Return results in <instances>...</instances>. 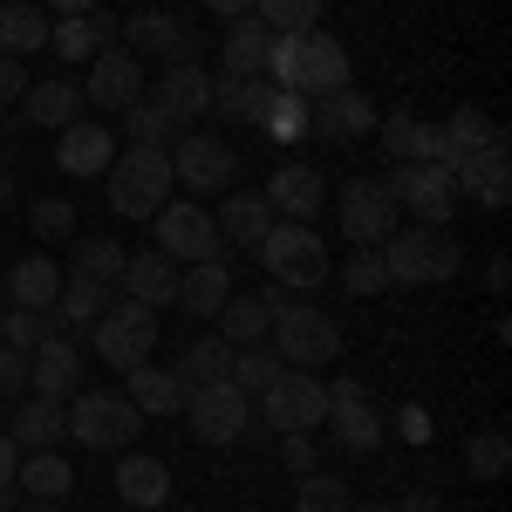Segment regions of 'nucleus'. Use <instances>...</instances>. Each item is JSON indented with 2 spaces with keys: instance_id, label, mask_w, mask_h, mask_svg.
<instances>
[{
  "instance_id": "aec40b11",
  "label": "nucleus",
  "mask_w": 512,
  "mask_h": 512,
  "mask_svg": "<svg viewBox=\"0 0 512 512\" xmlns=\"http://www.w3.org/2000/svg\"><path fill=\"white\" fill-rule=\"evenodd\" d=\"M117 35L130 41V55H137V62H144V55H158V62H192L185 21H178V14H164V7H137Z\"/></svg>"
},
{
  "instance_id": "0e129e2a",
  "label": "nucleus",
  "mask_w": 512,
  "mask_h": 512,
  "mask_svg": "<svg viewBox=\"0 0 512 512\" xmlns=\"http://www.w3.org/2000/svg\"><path fill=\"white\" fill-rule=\"evenodd\" d=\"M28 512H62V506H55V499H28Z\"/></svg>"
},
{
  "instance_id": "e2e57ef3",
  "label": "nucleus",
  "mask_w": 512,
  "mask_h": 512,
  "mask_svg": "<svg viewBox=\"0 0 512 512\" xmlns=\"http://www.w3.org/2000/svg\"><path fill=\"white\" fill-rule=\"evenodd\" d=\"M7 205H14V171L0 164V212H7Z\"/></svg>"
},
{
  "instance_id": "9b49d317",
  "label": "nucleus",
  "mask_w": 512,
  "mask_h": 512,
  "mask_svg": "<svg viewBox=\"0 0 512 512\" xmlns=\"http://www.w3.org/2000/svg\"><path fill=\"white\" fill-rule=\"evenodd\" d=\"M178 417H192L198 444H239V437H246V417H253V396H239L233 383L219 376V383L185 390V410H178Z\"/></svg>"
},
{
  "instance_id": "603ef678",
  "label": "nucleus",
  "mask_w": 512,
  "mask_h": 512,
  "mask_svg": "<svg viewBox=\"0 0 512 512\" xmlns=\"http://www.w3.org/2000/svg\"><path fill=\"white\" fill-rule=\"evenodd\" d=\"M280 465L294 478H308V472H321V451H315V431H287L280 437Z\"/></svg>"
},
{
  "instance_id": "5fc2aeb1",
  "label": "nucleus",
  "mask_w": 512,
  "mask_h": 512,
  "mask_svg": "<svg viewBox=\"0 0 512 512\" xmlns=\"http://www.w3.org/2000/svg\"><path fill=\"white\" fill-rule=\"evenodd\" d=\"M396 431L410 437V444H424V437H431V410H424V403H403V410H396Z\"/></svg>"
},
{
  "instance_id": "f03ea898",
  "label": "nucleus",
  "mask_w": 512,
  "mask_h": 512,
  "mask_svg": "<svg viewBox=\"0 0 512 512\" xmlns=\"http://www.w3.org/2000/svg\"><path fill=\"white\" fill-rule=\"evenodd\" d=\"M376 253H383V280L390 287H437V280H451L465 267L458 239L444 233V226H396Z\"/></svg>"
},
{
  "instance_id": "4d7b16f0",
  "label": "nucleus",
  "mask_w": 512,
  "mask_h": 512,
  "mask_svg": "<svg viewBox=\"0 0 512 512\" xmlns=\"http://www.w3.org/2000/svg\"><path fill=\"white\" fill-rule=\"evenodd\" d=\"M390 512H444V499H437V492H410V499L390 506Z\"/></svg>"
},
{
  "instance_id": "0eeeda50",
  "label": "nucleus",
  "mask_w": 512,
  "mask_h": 512,
  "mask_svg": "<svg viewBox=\"0 0 512 512\" xmlns=\"http://www.w3.org/2000/svg\"><path fill=\"white\" fill-rule=\"evenodd\" d=\"M267 335H274V355L287 369H328L342 355V328H335V315H321L315 301H287Z\"/></svg>"
},
{
  "instance_id": "1a4fd4ad",
  "label": "nucleus",
  "mask_w": 512,
  "mask_h": 512,
  "mask_svg": "<svg viewBox=\"0 0 512 512\" xmlns=\"http://www.w3.org/2000/svg\"><path fill=\"white\" fill-rule=\"evenodd\" d=\"M260 417H267L280 437L315 431V424H328V383H321L315 369H280L274 383L260 390Z\"/></svg>"
},
{
  "instance_id": "2f4dec72",
  "label": "nucleus",
  "mask_w": 512,
  "mask_h": 512,
  "mask_svg": "<svg viewBox=\"0 0 512 512\" xmlns=\"http://www.w3.org/2000/svg\"><path fill=\"white\" fill-rule=\"evenodd\" d=\"M7 437H14V451H21V458H28V451H55V444L69 437V424H62V403H48V396H28V403L14 410Z\"/></svg>"
},
{
  "instance_id": "dca6fc26",
  "label": "nucleus",
  "mask_w": 512,
  "mask_h": 512,
  "mask_svg": "<svg viewBox=\"0 0 512 512\" xmlns=\"http://www.w3.org/2000/svg\"><path fill=\"white\" fill-rule=\"evenodd\" d=\"M308 130H315L321 144L369 137V130H376V103H369L355 82H342V89H328V96H315V103H308Z\"/></svg>"
},
{
  "instance_id": "c756f323",
  "label": "nucleus",
  "mask_w": 512,
  "mask_h": 512,
  "mask_svg": "<svg viewBox=\"0 0 512 512\" xmlns=\"http://www.w3.org/2000/svg\"><path fill=\"white\" fill-rule=\"evenodd\" d=\"M96 315H110V287H103V280H62V294H55V308H48L55 335H69V342H76Z\"/></svg>"
},
{
  "instance_id": "5701e85b",
  "label": "nucleus",
  "mask_w": 512,
  "mask_h": 512,
  "mask_svg": "<svg viewBox=\"0 0 512 512\" xmlns=\"http://www.w3.org/2000/svg\"><path fill=\"white\" fill-rule=\"evenodd\" d=\"M110 158H117V137H110L103 123H69L62 144H55V164H62L69 178H103Z\"/></svg>"
},
{
  "instance_id": "a878e982",
  "label": "nucleus",
  "mask_w": 512,
  "mask_h": 512,
  "mask_svg": "<svg viewBox=\"0 0 512 512\" xmlns=\"http://www.w3.org/2000/svg\"><path fill=\"white\" fill-rule=\"evenodd\" d=\"M267 103H274V82L267 76H219L212 82V117L219 123H253L260 130Z\"/></svg>"
},
{
  "instance_id": "ea45409f",
  "label": "nucleus",
  "mask_w": 512,
  "mask_h": 512,
  "mask_svg": "<svg viewBox=\"0 0 512 512\" xmlns=\"http://www.w3.org/2000/svg\"><path fill=\"white\" fill-rule=\"evenodd\" d=\"M253 21L267 35H308L321 28V0H253Z\"/></svg>"
},
{
  "instance_id": "69168bd1",
  "label": "nucleus",
  "mask_w": 512,
  "mask_h": 512,
  "mask_svg": "<svg viewBox=\"0 0 512 512\" xmlns=\"http://www.w3.org/2000/svg\"><path fill=\"white\" fill-rule=\"evenodd\" d=\"M349 512H390V506H349Z\"/></svg>"
},
{
  "instance_id": "412c9836",
  "label": "nucleus",
  "mask_w": 512,
  "mask_h": 512,
  "mask_svg": "<svg viewBox=\"0 0 512 512\" xmlns=\"http://www.w3.org/2000/svg\"><path fill=\"white\" fill-rule=\"evenodd\" d=\"M28 390L48 396V403H69L82 390V349L69 335H48L35 355H28Z\"/></svg>"
},
{
  "instance_id": "a19ab883",
  "label": "nucleus",
  "mask_w": 512,
  "mask_h": 512,
  "mask_svg": "<svg viewBox=\"0 0 512 512\" xmlns=\"http://www.w3.org/2000/svg\"><path fill=\"white\" fill-rule=\"evenodd\" d=\"M465 472H472L478 485H499V478L512 472V437L506 431H478L472 444H465Z\"/></svg>"
},
{
  "instance_id": "f257e3e1",
  "label": "nucleus",
  "mask_w": 512,
  "mask_h": 512,
  "mask_svg": "<svg viewBox=\"0 0 512 512\" xmlns=\"http://www.w3.org/2000/svg\"><path fill=\"white\" fill-rule=\"evenodd\" d=\"M267 76H274V89H294V96L315 103V96L349 82V48L335 35H321V28H308V35H274L267 41Z\"/></svg>"
},
{
  "instance_id": "f704fd0d",
  "label": "nucleus",
  "mask_w": 512,
  "mask_h": 512,
  "mask_svg": "<svg viewBox=\"0 0 512 512\" xmlns=\"http://www.w3.org/2000/svg\"><path fill=\"white\" fill-rule=\"evenodd\" d=\"M212 219H219V239H226V246H260L267 226H274V205H267L260 192H233Z\"/></svg>"
},
{
  "instance_id": "f8f14e48",
  "label": "nucleus",
  "mask_w": 512,
  "mask_h": 512,
  "mask_svg": "<svg viewBox=\"0 0 512 512\" xmlns=\"http://www.w3.org/2000/svg\"><path fill=\"white\" fill-rule=\"evenodd\" d=\"M151 349H158V308L110 301V315H96V355L110 369H137V362H151Z\"/></svg>"
},
{
  "instance_id": "4c0bfd02",
  "label": "nucleus",
  "mask_w": 512,
  "mask_h": 512,
  "mask_svg": "<svg viewBox=\"0 0 512 512\" xmlns=\"http://www.w3.org/2000/svg\"><path fill=\"white\" fill-rule=\"evenodd\" d=\"M226 369H233V342H226V335H192V349L178 355L185 390H198V383H219Z\"/></svg>"
},
{
  "instance_id": "7c9ffc66",
  "label": "nucleus",
  "mask_w": 512,
  "mask_h": 512,
  "mask_svg": "<svg viewBox=\"0 0 512 512\" xmlns=\"http://www.w3.org/2000/svg\"><path fill=\"white\" fill-rule=\"evenodd\" d=\"M267 28L253 21V14H239V21H226V35H219V69L226 76H267Z\"/></svg>"
},
{
  "instance_id": "bb28decb",
  "label": "nucleus",
  "mask_w": 512,
  "mask_h": 512,
  "mask_svg": "<svg viewBox=\"0 0 512 512\" xmlns=\"http://www.w3.org/2000/svg\"><path fill=\"white\" fill-rule=\"evenodd\" d=\"M21 117L35 123V130H69V123H82V89L69 76H48L21 96Z\"/></svg>"
},
{
  "instance_id": "c85d7f7f",
  "label": "nucleus",
  "mask_w": 512,
  "mask_h": 512,
  "mask_svg": "<svg viewBox=\"0 0 512 512\" xmlns=\"http://www.w3.org/2000/svg\"><path fill=\"white\" fill-rule=\"evenodd\" d=\"M226 294H233V267H226V260L178 267V308H185V315H219Z\"/></svg>"
},
{
  "instance_id": "4468645a",
  "label": "nucleus",
  "mask_w": 512,
  "mask_h": 512,
  "mask_svg": "<svg viewBox=\"0 0 512 512\" xmlns=\"http://www.w3.org/2000/svg\"><path fill=\"white\" fill-rule=\"evenodd\" d=\"M506 130L492 137V144H478L472 158H458V198H472L478 212H506L512 198V164H506Z\"/></svg>"
},
{
  "instance_id": "a18cd8bd",
  "label": "nucleus",
  "mask_w": 512,
  "mask_h": 512,
  "mask_svg": "<svg viewBox=\"0 0 512 512\" xmlns=\"http://www.w3.org/2000/svg\"><path fill=\"white\" fill-rule=\"evenodd\" d=\"M123 130H130V144H151V151H171V137H178V123L164 117L151 96H137V103L123 110Z\"/></svg>"
},
{
  "instance_id": "a211bd4d",
  "label": "nucleus",
  "mask_w": 512,
  "mask_h": 512,
  "mask_svg": "<svg viewBox=\"0 0 512 512\" xmlns=\"http://www.w3.org/2000/svg\"><path fill=\"white\" fill-rule=\"evenodd\" d=\"M144 96V62L130 55V48H96L89 55V89H82V103H96V110H130Z\"/></svg>"
},
{
  "instance_id": "37998d69",
  "label": "nucleus",
  "mask_w": 512,
  "mask_h": 512,
  "mask_svg": "<svg viewBox=\"0 0 512 512\" xmlns=\"http://www.w3.org/2000/svg\"><path fill=\"white\" fill-rule=\"evenodd\" d=\"M123 260H130V253H123L117 239L96 233V239H82V246H76V274H69V280H103V287H117Z\"/></svg>"
},
{
  "instance_id": "6ab92c4d",
  "label": "nucleus",
  "mask_w": 512,
  "mask_h": 512,
  "mask_svg": "<svg viewBox=\"0 0 512 512\" xmlns=\"http://www.w3.org/2000/svg\"><path fill=\"white\" fill-rule=\"evenodd\" d=\"M260 198L274 205V219H301V226H315V212L328 205V178H321L315 164H280Z\"/></svg>"
},
{
  "instance_id": "6e6d98bb",
  "label": "nucleus",
  "mask_w": 512,
  "mask_h": 512,
  "mask_svg": "<svg viewBox=\"0 0 512 512\" xmlns=\"http://www.w3.org/2000/svg\"><path fill=\"white\" fill-rule=\"evenodd\" d=\"M21 96H28V69L14 55H0V103H21Z\"/></svg>"
},
{
  "instance_id": "f3484780",
  "label": "nucleus",
  "mask_w": 512,
  "mask_h": 512,
  "mask_svg": "<svg viewBox=\"0 0 512 512\" xmlns=\"http://www.w3.org/2000/svg\"><path fill=\"white\" fill-rule=\"evenodd\" d=\"M328 424H335V444L342 451H376L383 444V417H376V403H369V390L355 376L328 383Z\"/></svg>"
},
{
  "instance_id": "39448f33",
  "label": "nucleus",
  "mask_w": 512,
  "mask_h": 512,
  "mask_svg": "<svg viewBox=\"0 0 512 512\" xmlns=\"http://www.w3.org/2000/svg\"><path fill=\"white\" fill-rule=\"evenodd\" d=\"M62 424H69V437H76L82 451H123L144 417H137V403L123 390H89V383H82V390L62 403Z\"/></svg>"
},
{
  "instance_id": "e433bc0d",
  "label": "nucleus",
  "mask_w": 512,
  "mask_h": 512,
  "mask_svg": "<svg viewBox=\"0 0 512 512\" xmlns=\"http://www.w3.org/2000/svg\"><path fill=\"white\" fill-rule=\"evenodd\" d=\"M219 335L233 342V349H253V342H267V328H274V315L260 308V294H226V308H219Z\"/></svg>"
},
{
  "instance_id": "58836bf2",
  "label": "nucleus",
  "mask_w": 512,
  "mask_h": 512,
  "mask_svg": "<svg viewBox=\"0 0 512 512\" xmlns=\"http://www.w3.org/2000/svg\"><path fill=\"white\" fill-rule=\"evenodd\" d=\"M437 130H444V151H451V158H472L478 144H492V137H499V123L485 117L478 103H458V110L437 123Z\"/></svg>"
},
{
  "instance_id": "473e14b6",
  "label": "nucleus",
  "mask_w": 512,
  "mask_h": 512,
  "mask_svg": "<svg viewBox=\"0 0 512 512\" xmlns=\"http://www.w3.org/2000/svg\"><path fill=\"white\" fill-rule=\"evenodd\" d=\"M41 48H48V14H41L35 0H0V55L28 62Z\"/></svg>"
},
{
  "instance_id": "3c124183",
  "label": "nucleus",
  "mask_w": 512,
  "mask_h": 512,
  "mask_svg": "<svg viewBox=\"0 0 512 512\" xmlns=\"http://www.w3.org/2000/svg\"><path fill=\"white\" fill-rule=\"evenodd\" d=\"M28 219H35V239H69L76 233V205H69V198H35Z\"/></svg>"
},
{
  "instance_id": "49530a36",
  "label": "nucleus",
  "mask_w": 512,
  "mask_h": 512,
  "mask_svg": "<svg viewBox=\"0 0 512 512\" xmlns=\"http://www.w3.org/2000/svg\"><path fill=\"white\" fill-rule=\"evenodd\" d=\"M335 280H342V294H355V301H369V294H383L390 280H383V253L376 246H355L349 260L335 267Z\"/></svg>"
},
{
  "instance_id": "680f3d73",
  "label": "nucleus",
  "mask_w": 512,
  "mask_h": 512,
  "mask_svg": "<svg viewBox=\"0 0 512 512\" xmlns=\"http://www.w3.org/2000/svg\"><path fill=\"white\" fill-rule=\"evenodd\" d=\"M55 14H89V7H103V0H48Z\"/></svg>"
},
{
  "instance_id": "bf43d9fd",
  "label": "nucleus",
  "mask_w": 512,
  "mask_h": 512,
  "mask_svg": "<svg viewBox=\"0 0 512 512\" xmlns=\"http://www.w3.org/2000/svg\"><path fill=\"white\" fill-rule=\"evenodd\" d=\"M205 7H212L219 21H239V14H253V0H205Z\"/></svg>"
},
{
  "instance_id": "774afa93",
  "label": "nucleus",
  "mask_w": 512,
  "mask_h": 512,
  "mask_svg": "<svg viewBox=\"0 0 512 512\" xmlns=\"http://www.w3.org/2000/svg\"><path fill=\"white\" fill-rule=\"evenodd\" d=\"M0 321H7V308H0Z\"/></svg>"
},
{
  "instance_id": "7ed1b4c3",
  "label": "nucleus",
  "mask_w": 512,
  "mask_h": 512,
  "mask_svg": "<svg viewBox=\"0 0 512 512\" xmlns=\"http://www.w3.org/2000/svg\"><path fill=\"white\" fill-rule=\"evenodd\" d=\"M110 212H123V219H151L164 198H171V151H151V144H130V151H117L110 158Z\"/></svg>"
},
{
  "instance_id": "9d476101",
  "label": "nucleus",
  "mask_w": 512,
  "mask_h": 512,
  "mask_svg": "<svg viewBox=\"0 0 512 512\" xmlns=\"http://www.w3.org/2000/svg\"><path fill=\"white\" fill-rule=\"evenodd\" d=\"M233 171H239V151L226 144V137H212V130H178V137H171V178L192 185V198L198 192H226Z\"/></svg>"
},
{
  "instance_id": "c03bdc74",
  "label": "nucleus",
  "mask_w": 512,
  "mask_h": 512,
  "mask_svg": "<svg viewBox=\"0 0 512 512\" xmlns=\"http://www.w3.org/2000/svg\"><path fill=\"white\" fill-rule=\"evenodd\" d=\"M260 130H267L274 144H301V137H308V96H294V89H274V103H267Z\"/></svg>"
},
{
  "instance_id": "ddd939ff",
  "label": "nucleus",
  "mask_w": 512,
  "mask_h": 512,
  "mask_svg": "<svg viewBox=\"0 0 512 512\" xmlns=\"http://www.w3.org/2000/svg\"><path fill=\"white\" fill-rule=\"evenodd\" d=\"M335 212H342V233H349V246H383V239L403 226V212H396L390 185H376V178H349Z\"/></svg>"
},
{
  "instance_id": "6e6552de",
  "label": "nucleus",
  "mask_w": 512,
  "mask_h": 512,
  "mask_svg": "<svg viewBox=\"0 0 512 512\" xmlns=\"http://www.w3.org/2000/svg\"><path fill=\"white\" fill-rule=\"evenodd\" d=\"M151 226H158V253H164V260H178V267H198V260H226L219 219H212L198 198H192V205L164 198L158 212H151Z\"/></svg>"
},
{
  "instance_id": "4be33fe9",
  "label": "nucleus",
  "mask_w": 512,
  "mask_h": 512,
  "mask_svg": "<svg viewBox=\"0 0 512 512\" xmlns=\"http://www.w3.org/2000/svg\"><path fill=\"white\" fill-rule=\"evenodd\" d=\"M376 137H383V151L396 164H424V158H451L444 151V130L424 123L417 110H390V117H376Z\"/></svg>"
},
{
  "instance_id": "b1692460",
  "label": "nucleus",
  "mask_w": 512,
  "mask_h": 512,
  "mask_svg": "<svg viewBox=\"0 0 512 512\" xmlns=\"http://www.w3.org/2000/svg\"><path fill=\"white\" fill-rule=\"evenodd\" d=\"M55 294H62V267H55L48 253H21V260L7 267V308H35V315H48Z\"/></svg>"
},
{
  "instance_id": "c9c22d12",
  "label": "nucleus",
  "mask_w": 512,
  "mask_h": 512,
  "mask_svg": "<svg viewBox=\"0 0 512 512\" xmlns=\"http://www.w3.org/2000/svg\"><path fill=\"white\" fill-rule=\"evenodd\" d=\"M14 485L28 492V499H69V485H76V472H69V458H55V451H28L21 465H14Z\"/></svg>"
},
{
  "instance_id": "cd10ccee",
  "label": "nucleus",
  "mask_w": 512,
  "mask_h": 512,
  "mask_svg": "<svg viewBox=\"0 0 512 512\" xmlns=\"http://www.w3.org/2000/svg\"><path fill=\"white\" fill-rule=\"evenodd\" d=\"M130 376V403H137V417H178L185 410V376L178 369H151V362H137V369H123Z\"/></svg>"
},
{
  "instance_id": "052dcab7",
  "label": "nucleus",
  "mask_w": 512,
  "mask_h": 512,
  "mask_svg": "<svg viewBox=\"0 0 512 512\" xmlns=\"http://www.w3.org/2000/svg\"><path fill=\"white\" fill-rule=\"evenodd\" d=\"M512 267H506V253H492V267H485V287H506Z\"/></svg>"
},
{
  "instance_id": "423d86ee",
  "label": "nucleus",
  "mask_w": 512,
  "mask_h": 512,
  "mask_svg": "<svg viewBox=\"0 0 512 512\" xmlns=\"http://www.w3.org/2000/svg\"><path fill=\"white\" fill-rule=\"evenodd\" d=\"M253 253H260L267 280H280L287 294H294V287H321V280H328V246H321L315 226H301V219H274V226H267V239H260Z\"/></svg>"
},
{
  "instance_id": "de8ad7c7",
  "label": "nucleus",
  "mask_w": 512,
  "mask_h": 512,
  "mask_svg": "<svg viewBox=\"0 0 512 512\" xmlns=\"http://www.w3.org/2000/svg\"><path fill=\"white\" fill-rule=\"evenodd\" d=\"M103 41L89 28V14H62V21H48V55H62V62H89Z\"/></svg>"
},
{
  "instance_id": "20e7f679",
  "label": "nucleus",
  "mask_w": 512,
  "mask_h": 512,
  "mask_svg": "<svg viewBox=\"0 0 512 512\" xmlns=\"http://www.w3.org/2000/svg\"><path fill=\"white\" fill-rule=\"evenodd\" d=\"M396 212H417V226H451L458 219V158H424V164H396L390 178Z\"/></svg>"
},
{
  "instance_id": "338daca9",
  "label": "nucleus",
  "mask_w": 512,
  "mask_h": 512,
  "mask_svg": "<svg viewBox=\"0 0 512 512\" xmlns=\"http://www.w3.org/2000/svg\"><path fill=\"white\" fill-rule=\"evenodd\" d=\"M0 164H7V151H0Z\"/></svg>"
},
{
  "instance_id": "393cba45",
  "label": "nucleus",
  "mask_w": 512,
  "mask_h": 512,
  "mask_svg": "<svg viewBox=\"0 0 512 512\" xmlns=\"http://www.w3.org/2000/svg\"><path fill=\"white\" fill-rule=\"evenodd\" d=\"M117 287H130L137 308H171V301H178V260H164L158 246H151V253H130Z\"/></svg>"
},
{
  "instance_id": "8fccbe9b",
  "label": "nucleus",
  "mask_w": 512,
  "mask_h": 512,
  "mask_svg": "<svg viewBox=\"0 0 512 512\" xmlns=\"http://www.w3.org/2000/svg\"><path fill=\"white\" fill-rule=\"evenodd\" d=\"M48 335H55V321L35 315V308H7V321H0V342H7V349H21V355H35Z\"/></svg>"
},
{
  "instance_id": "864d4df0",
  "label": "nucleus",
  "mask_w": 512,
  "mask_h": 512,
  "mask_svg": "<svg viewBox=\"0 0 512 512\" xmlns=\"http://www.w3.org/2000/svg\"><path fill=\"white\" fill-rule=\"evenodd\" d=\"M21 390H28V355L0 342V396H21Z\"/></svg>"
},
{
  "instance_id": "2eb2a0df",
  "label": "nucleus",
  "mask_w": 512,
  "mask_h": 512,
  "mask_svg": "<svg viewBox=\"0 0 512 512\" xmlns=\"http://www.w3.org/2000/svg\"><path fill=\"white\" fill-rule=\"evenodd\" d=\"M144 96H151L178 130H198V117H212V76H205L198 62H164L158 89H144Z\"/></svg>"
},
{
  "instance_id": "13d9d810",
  "label": "nucleus",
  "mask_w": 512,
  "mask_h": 512,
  "mask_svg": "<svg viewBox=\"0 0 512 512\" xmlns=\"http://www.w3.org/2000/svg\"><path fill=\"white\" fill-rule=\"evenodd\" d=\"M14 465H21V451H14V437L0 431V485H7V478H14Z\"/></svg>"
},
{
  "instance_id": "79ce46f5",
  "label": "nucleus",
  "mask_w": 512,
  "mask_h": 512,
  "mask_svg": "<svg viewBox=\"0 0 512 512\" xmlns=\"http://www.w3.org/2000/svg\"><path fill=\"white\" fill-rule=\"evenodd\" d=\"M280 369H287V362H280L274 349H260V342H253V349H233V369H226V383H233L239 396H260L267 390V383H274Z\"/></svg>"
},
{
  "instance_id": "09e8293b",
  "label": "nucleus",
  "mask_w": 512,
  "mask_h": 512,
  "mask_svg": "<svg viewBox=\"0 0 512 512\" xmlns=\"http://www.w3.org/2000/svg\"><path fill=\"white\" fill-rule=\"evenodd\" d=\"M349 506H355V492L342 485V478H328V472H308L301 492H294V512H349Z\"/></svg>"
},
{
  "instance_id": "72a5a7b5",
  "label": "nucleus",
  "mask_w": 512,
  "mask_h": 512,
  "mask_svg": "<svg viewBox=\"0 0 512 512\" xmlns=\"http://www.w3.org/2000/svg\"><path fill=\"white\" fill-rule=\"evenodd\" d=\"M117 499L123 512H158L171 499V472H164L158 458H123L117 465Z\"/></svg>"
}]
</instances>
